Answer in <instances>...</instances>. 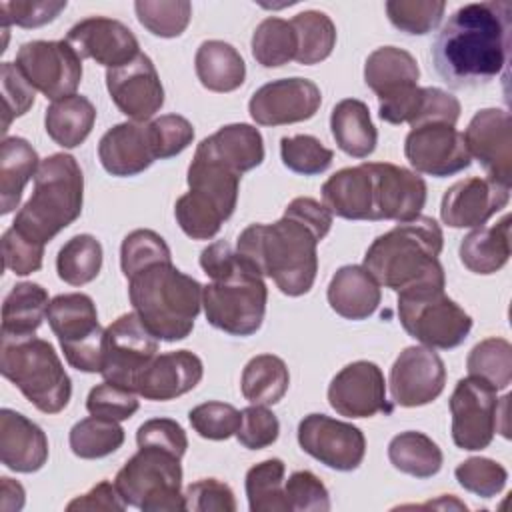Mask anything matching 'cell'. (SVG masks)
Listing matches in <instances>:
<instances>
[{"instance_id":"11","label":"cell","mask_w":512,"mask_h":512,"mask_svg":"<svg viewBox=\"0 0 512 512\" xmlns=\"http://www.w3.org/2000/svg\"><path fill=\"white\" fill-rule=\"evenodd\" d=\"M486 380L468 376L458 380L450 396L452 414V440L458 448L474 452L484 450L498 432L500 398Z\"/></svg>"},{"instance_id":"48","label":"cell","mask_w":512,"mask_h":512,"mask_svg":"<svg viewBox=\"0 0 512 512\" xmlns=\"http://www.w3.org/2000/svg\"><path fill=\"white\" fill-rule=\"evenodd\" d=\"M282 164L302 176H316L330 168L334 152L310 134L284 136L280 140Z\"/></svg>"},{"instance_id":"2","label":"cell","mask_w":512,"mask_h":512,"mask_svg":"<svg viewBox=\"0 0 512 512\" xmlns=\"http://www.w3.org/2000/svg\"><path fill=\"white\" fill-rule=\"evenodd\" d=\"M318 242L314 230L282 214L274 224H250L238 236V256L260 276L274 280L286 296L310 292L318 272Z\"/></svg>"},{"instance_id":"21","label":"cell","mask_w":512,"mask_h":512,"mask_svg":"<svg viewBox=\"0 0 512 512\" xmlns=\"http://www.w3.org/2000/svg\"><path fill=\"white\" fill-rule=\"evenodd\" d=\"M66 42L80 58H90L108 70L124 66L140 54L134 32L108 16H90L76 22L68 30Z\"/></svg>"},{"instance_id":"50","label":"cell","mask_w":512,"mask_h":512,"mask_svg":"<svg viewBox=\"0 0 512 512\" xmlns=\"http://www.w3.org/2000/svg\"><path fill=\"white\" fill-rule=\"evenodd\" d=\"M156 262H172V254L164 238L154 230L138 228L122 240L120 268L126 278H132L136 272Z\"/></svg>"},{"instance_id":"18","label":"cell","mask_w":512,"mask_h":512,"mask_svg":"<svg viewBox=\"0 0 512 512\" xmlns=\"http://www.w3.org/2000/svg\"><path fill=\"white\" fill-rule=\"evenodd\" d=\"M106 88L118 110L132 122H148L164 106L158 70L142 52L128 64L106 70Z\"/></svg>"},{"instance_id":"36","label":"cell","mask_w":512,"mask_h":512,"mask_svg":"<svg viewBox=\"0 0 512 512\" xmlns=\"http://www.w3.org/2000/svg\"><path fill=\"white\" fill-rule=\"evenodd\" d=\"M96 122L94 104L82 96L72 94L52 102L44 114L46 134L62 148L80 146Z\"/></svg>"},{"instance_id":"35","label":"cell","mask_w":512,"mask_h":512,"mask_svg":"<svg viewBox=\"0 0 512 512\" xmlns=\"http://www.w3.org/2000/svg\"><path fill=\"white\" fill-rule=\"evenodd\" d=\"M40 158L32 144L20 136L2 140L0 148V212L10 214L18 208L22 190L36 176Z\"/></svg>"},{"instance_id":"25","label":"cell","mask_w":512,"mask_h":512,"mask_svg":"<svg viewBox=\"0 0 512 512\" xmlns=\"http://www.w3.org/2000/svg\"><path fill=\"white\" fill-rule=\"evenodd\" d=\"M102 168L118 178L144 172L154 160V146L148 122H120L104 132L98 142Z\"/></svg>"},{"instance_id":"17","label":"cell","mask_w":512,"mask_h":512,"mask_svg":"<svg viewBox=\"0 0 512 512\" xmlns=\"http://www.w3.org/2000/svg\"><path fill=\"white\" fill-rule=\"evenodd\" d=\"M388 384L394 404L404 408L424 406L442 394L446 368L432 348L408 346L394 360Z\"/></svg>"},{"instance_id":"61","label":"cell","mask_w":512,"mask_h":512,"mask_svg":"<svg viewBox=\"0 0 512 512\" xmlns=\"http://www.w3.org/2000/svg\"><path fill=\"white\" fill-rule=\"evenodd\" d=\"M138 446H154L168 450L176 456H184L188 448V438L184 428L172 418H150L136 430Z\"/></svg>"},{"instance_id":"60","label":"cell","mask_w":512,"mask_h":512,"mask_svg":"<svg viewBox=\"0 0 512 512\" xmlns=\"http://www.w3.org/2000/svg\"><path fill=\"white\" fill-rule=\"evenodd\" d=\"M66 8V0H26V2H2V24H16L20 28H38L44 26Z\"/></svg>"},{"instance_id":"37","label":"cell","mask_w":512,"mask_h":512,"mask_svg":"<svg viewBox=\"0 0 512 512\" xmlns=\"http://www.w3.org/2000/svg\"><path fill=\"white\" fill-rule=\"evenodd\" d=\"M48 292L36 282L16 284L2 304V336H30L34 334L46 312Z\"/></svg>"},{"instance_id":"38","label":"cell","mask_w":512,"mask_h":512,"mask_svg":"<svg viewBox=\"0 0 512 512\" xmlns=\"http://www.w3.org/2000/svg\"><path fill=\"white\" fill-rule=\"evenodd\" d=\"M290 374L282 358L274 354H258L248 360L242 370L240 390L250 404L272 406L288 392Z\"/></svg>"},{"instance_id":"28","label":"cell","mask_w":512,"mask_h":512,"mask_svg":"<svg viewBox=\"0 0 512 512\" xmlns=\"http://www.w3.org/2000/svg\"><path fill=\"white\" fill-rule=\"evenodd\" d=\"M418 78V62L404 48L380 46L368 54L364 64V82L380 102L396 98L418 86Z\"/></svg>"},{"instance_id":"8","label":"cell","mask_w":512,"mask_h":512,"mask_svg":"<svg viewBox=\"0 0 512 512\" xmlns=\"http://www.w3.org/2000/svg\"><path fill=\"white\" fill-rule=\"evenodd\" d=\"M446 284H418L398 292V320L420 344L432 350L460 346L470 330L472 318L444 292Z\"/></svg>"},{"instance_id":"64","label":"cell","mask_w":512,"mask_h":512,"mask_svg":"<svg viewBox=\"0 0 512 512\" xmlns=\"http://www.w3.org/2000/svg\"><path fill=\"white\" fill-rule=\"evenodd\" d=\"M24 488L20 482L4 476L2 478V498H0V508L6 512L20 510L24 506Z\"/></svg>"},{"instance_id":"34","label":"cell","mask_w":512,"mask_h":512,"mask_svg":"<svg viewBox=\"0 0 512 512\" xmlns=\"http://www.w3.org/2000/svg\"><path fill=\"white\" fill-rule=\"evenodd\" d=\"M460 262L474 274H494L510 258V216L498 224L480 226L466 234L458 248Z\"/></svg>"},{"instance_id":"43","label":"cell","mask_w":512,"mask_h":512,"mask_svg":"<svg viewBox=\"0 0 512 512\" xmlns=\"http://www.w3.org/2000/svg\"><path fill=\"white\" fill-rule=\"evenodd\" d=\"M70 450L82 460L110 456L124 444V430L118 420L88 416L76 422L70 430Z\"/></svg>"},{"instance_id":"29","label":"cell","mask_w":512,"mask_h":512,"mask_svg":"<svg viewBox=\"0 0 512 512\" xmlns=\"http://www.w3.org/2000/svg\"><path fill=\"white\" fill-rule=\"evenodd\" d=\"M322 200L332 216L372 220V172L368 162L332 174L322 184Z\"/></svg>"},{"instance_id":"5","label":"cell","mask_w":512,"mask_h":512,"mask_svg":"<svg viewBox=\"0 0 512 512\" xmlns=\"http://www.w3.org/2000/svg\"><path fill=\"white\" fill-rule=\"evenodd\" d=\"M82 202L84 176L80 164L70 154H52L40 162L34 176V192L16 212L12 228L46 246L80 216Z\"/></svg>"},{"instance_id":"31","label":"cell","mask_w":512,"mask_h":512,"mask_svg":"<svg viewBox=\"0 0 512 512\" xmlns=\"http://www.w3.org/2000/svg\"><path fill=\"white\" fill-rule=\"evenodd\" d=\"M330 130L336 146L352 158H366L376 150V126L368 104L358 98H344L332 108Z\"/></svg>"},{"instance_id":"62","label":"cell","mask_w":512,"mask_h":512,"mask_svg":"<svg viewBox=\"0 0 512 512\" xmlns=\"http://www.w3.org/2000/svg\"><path fill=\"white\" fill-rule=\"evenodd\" d=\"M284 214H288V216L300 220L302 224H306L310 230L316 232V236H318L320 240L326 238V234H328L330 228H332V212H330L324 204H320L318 200L308 198V196H298V198H294V200L286 206Z\"/></svg>"},{"instance_id":"12","label":"cell","mask_w":512,"mask_h":512,"mask_svg":"<svg viewBox=\"0 0 512 512\" xmlns=\"http://www.w3.org/2000/svg\"><path fill=\"white\" fill-rule=\"evenodd\" d=\"M14 64L52 102L72 96L82 80V58L66 40L24 42Z\"/></svg>"},{"instance_id":"45","label":"cell","mask_w":512,"mask_h":512,"mask_svg":"<svg viewBox=\"0 0 512 512\" xmlns=\"http://www.w3.org/2000/svg\"><path fill=\"white\" fill-rule=\"evenodd\" d=\"M466 368L470 376L486 380L496 390H506L512 382L510 342L496 336L478 342L466 358Z\"/></svg>"},{"instance_id":"40","label":"cell","mask_w":512,"mask_h":512,"mask_svg":"<svg viewBox=\"0 0 512 512\" xmlns=\"http://www.w3.org/2000/svg\"><path fill=\"white\" fill-rule=\"evenodd\" d=\"M296 34L294 60L304 66L326 60L336 46V26L324 12L304 10L290 20Z\"/></svg>"},{"instance_id":"20","label":"cell","mask_w":512,"mask_h":512,"mask_svg":"<svg viewBox=\"0 0 512 512\" xmlns=\"http://www.w3.org/2000/svg\"><path fill=\"white\" fill-rule=\"evenodd\" d=\"M470 158L474 156L488 178L510 186L512 180V124L510 114L500 108H482L462 134Z\"/></svg>"},{"instance_id":"39","label":"cell","mask_w":512,"mask_h":512,"mask_svg":"<svg viewBox=\"0 0 512 512\" xmlns=\"http://www.w3.org/2000/svg\"><path fill=\"white\" fill-rule=\"evenodd\" d=\"M390 464L414 478H432L440 472L444 456L438 444L424 432L406 430L396 434L388 444Z\"/></svg>"},{"instance_id":"55","label":"cell","mask_w":512,"mask_h":512,"mask_svg":"<svg viewBox=\"0 0 512 512\" xmlns=\"http://www.w3.org/2000/svg\"><path fill=\"white\" fill-rule=\"evenodd\" d=\"M288 510L294 512H328L330 494L322 480L310 470H296L284 482Z\"/></svg>"},{"instance_id":"58","label":"cell","mask_w":512,"mask_h":512,"mask_svg":"<svg viewBox=\"0 0 512 512\" xmlns=\"http://www.w3.org/2000/svg\"><path fill=\"white\" fill-rule=\"evenodd\" d=\"M2 256L8 270H12L16 276H28L42 268L44 244L22 236L16 228L10 226L2 234Z\"/></svg>"},{"instance_id":"4","label":"cell","mask_w":512,"mask_h":512,"mask_svg":"<svg viewBox=\"0 0 512 512\" xmlns=\"http://www.w3.org/2000/svg\"><path fill=\"white\" fill-rule=\"evenodd\" d=\"M202 284L172 262H156L128 278L134 312L152 336L164 342L184 340L202 308Z\"/></svg>"},{"instance_id":"33","label":"cell","mask_w":512,"mask_h":512,"mask_svg":"<svg viewBox=\"0 0 512 512\" xmlns=\"http://www.w3.org/2000/svg\"><path fill=\"white\" fill-rule=\"evenodd\" d=\"M194 68L200 84L212 92H234L246 78L240 52L224 40L202 42L194 56Z\"/></svg>"},{"instance_id":"51","label":"cell","mask_w":512,"mask_h":512,"mask_svg":"<svg viewBox=\"0 0 512 512\" xmlns=\"http://www.w3.org/2000/svg\"><path fill=\"white\" fill-rule=\"evenodd\" d=\"M454 476L464 490L480 498H492L500 494L508 482L506 468L500 462L482 456H472L460 462L454 470Z\"/></svg>"},{"instance_id":"6","label":"cell","mask_w":512,"mask_h":512,"mask_svg":"<svg viewBox=\"0 0 512 512\" xmlns=\"http://www.w3.org/2000/svg\"><path fill=\"white\" fill-rule=\"evenodd\" d=\"M0 372L44 414H58L70 402V376L54 346L34 334L2 336Z\"/></svg>"},{"instance_id":"14","label":"cell","mask_w":512,"mask_h":512,"mask_svg":"<svg viewBox=\"0 0 512 512\" xmlns=\"http://www.w3.org/2000/svg\"><path fill=\"white\" fill-rule=\"evenodd\" d=\"M298 444L320 464L338 470H356L366 454L362 430L326 414H308L298 424Z\"/></svg>"},{"instance_id":"56","label":"cell","mask_w":512,"mask_h":512,"mask_svg":"<svg viewBox=\"0 0 512 512\" xmlns=\"http://www.w3.org/2000/svg\"><path fill=\"white\" fill-rule=\"evenodd\" d=\"M2 100H4V120H2V134L8 132L12 120L24 116L36 98V90L24 78L14 62H2Z\"/></svg>"},{"instance_id":"30","label":"cell","mask_w":512,"mask_h":512,"mask_svg":"<svg viewBox=\"0 0 512 512\" xmlns=\"http://www.w3.org/2000/svg\"><path fill=\"white\" fill-rule=\"evenodd\" d=\"M196 150L216 158L238 174H244L264 160V140L250 124H228L204 138Z\"/></svg>"},{"instance_id":"7","label":"cell","mask_w":512,"mask_h":512,"mask_svg":"<svg viewBox=\"0 0 512 512\" xmlns=\"http://www.w3.org/2000/svg\"><path fill=\"white\" fill-rule=\"evenodd\" d=\"M268 288L240 256L236 264L202 288V308L208 324L230 334L250 336L264 320Z\"/></svg>"},{"instance_id":"41","label":"cell","mask_w":512,"mask_h":512,"mask_svg":"<svg viewBox=\"0 0 512 512\" xmlns=\"http://www.w3.org/2000/svg\"><path fill=\"white\" fill-rule=\"evenodd\" d=\"M102 268V244L92 234L72 236L56 256L58 278L70 286L92 282Z\"/></svg>"},{"instance_id":"49","label":"cell","mask_w":512,"mask_h":512,"mask_svg":"<svg viewBox=\"0 0 512 512\" xmlns=\"http://www.w3.org/2000/svg\"><path fill=\"white\" fill-rule=\"evenodd\" d=\"M446 10L442 0H388L386 14L394 28L410 36L432 32Z\"/></svg>"},{"instance_id":"10","label":"cell","mask_w":512,"mask_h":512,"mask_svg":"<svg viewBox=\"0 0 512 512\" xmlns=\"http://www.w3.org/2000/svg\"><path fill=\"white\" fill-rule=\"evenodd\" d=\"M46 320L72 368L88 374L102 372L104 330L88 294H58L48 304Z\"/></svg>"},{"instance_id":"9","label":"cell","mask_w":512,"mask_h":512,"mask_svg":"<svg viewBox=\"0 0 512 512\" xmlns=\"http://www.w3.org/2000/svg\"><path fill=\"white\" fill-rule=\"evenodd\" d=\"M114 484L126 506L144 512H174L184 508L180 456L154 448L138 446V452L118 470Z\"/></svg>"},{"instance_id":"57","label":"cell","mask_w":512,"mask_h":512,"mask_svg":"<svg viewBox=\"0 0 512 512\" xmlns=\"http://www.w3.org/2000/svg\"><path fill=\"white\" fill-rule=\"evenodd\" d=\"M240 414H242L240 426L234 436L238 438V442L244 448L260 450V448H266L276 442V438L280 434V422H278L276 414L272 410H268V406L252 404V406L244 408Z\"/></svg>"},{"instance_id":"3","label":"cell","mask_w":512,"mask_h":512,"mask_svg":"<svg viewBox=\"0 0 512 512\" xmlns=\"http://www.w3.org/2000/svg\"><path fill=\"white\" fill-rule=\"evenodd\" d=\"M442 246L444 234L438 222L420 214L380 234L368 246L362 266L380 286L396 292L418 284H446L438 260Z\"/></svg>"},{"instance_id":"42","label":"cell","mask_w":512,"mask_h":512,"mask_svg":"<svg viewBox=\"0 0 512 512\" xmlns=\"http://www.w3.org/2000/svg\"><path fill=\"white\" fill-rule=\"evenodd\" d=\"M286 466L280 458H268L246 472V496L252 512H286Z\"/></svg>"},{"instance_id":"47","label":"cell","mask_w":512,"mask_h":512,"mask_svg":"<svg viewBox=\"0 0 512 512\" xmlns=\"http://www.w3.org/2000/svg\"><path fill=\"white\" fill-rule=\"evenodd\" d=\"M174 216L182 232L192 240L214 238L226 220L224 214L216 208V204H212L208 198L192 190H188L176 200Z\"/></svg>"},{"instance_id":"22","label":"cell","mask_w":512,"mask_h":512,"mask_svg":"<svg viewBox=\"0 0 512 512\" xmlns=\"http://www.w3.org/2000/svg\"><path fill=\"white\" fill-rule=\"evenodd\" d=\"M510 200V186L490 178H464L452 184L440 204V218L450 228H480Z\"/></svg>"},{"instance_id":"19","label":"cell","mask_w":512,"mask_h":512,"mask_svg":"<svg viewBox=\"0 0 512 512\" xmlns=\"http://www.w3.org/2000/svg\"><path fill=\"white\" fill-rule=\"evenodd\" d=\"M372 172V220L408 222L426 204V182L420 174L390 164L368 162Z\"/></svg>"},{"instance_id":"15","label":"cell","mask_w":512,"mask_h":512,"mask_svg":"<svg viewBox=\"0 0 512 512\" xmlns=\"http://www.w3.org/2000/svg\"><path fill=\"white\" fill-rule=\"evenodd\" d=\"M404 154L416 174L434 178L454 176L470 166V154L464 136L450 124L428 122L408 132Z\"/></svg>"},{"instance_id":"27","label":"cell","mask_w":512,"mask_h":512,"mask_svg":"<svg viewBox=\"0 0 512 512\" xmlns=\"http://www.w3.org/2000/svg\"><path fill=\"white\" fill-rule=\"evenodd\" d=\"M326 296L330 308L346 320H366L382 300L380 284L364 266L356 264L342 266L334 272Z\"/></svg>"},{"instance_id":"23","label":"cell","mask_w":512,"mask_h":512,"mask_svg":"<svg viewBox=\"0 0 512 512\" xmlns=\"http://www.w3.org/2000/svg\"><path fill=\"white\" fill-rule=\"evenodd\" d=\"M330 406L346 418H370L386 408V382L378 364L356 360L346 364L328 386Z\"/></svg>"},{"instance_id":"26","label":"cell","mask_w":512,"mask_h":512,"mask_svg":"<svg viewBox=\"0 0 512 512\" xmlns=\"http://www.w3.org/2000/svg\"><path fill=\"white\" fill-rule=\"evenodd\" d=\"M0 460L6 468L22 474L40 470L48 460V438L44 430L24 414L0 410Z\"/></svg>"},{"instance_id":"16","label":"cell","mask_w":512,"mask_h":512,"mask_svg":"<svg viewBox=\"0 0 512 512\" xmlns=\"http://www.w3.org/2000/svg\"><path fill=\"white\" fill-rule=\"evenodd\" d=\"M320 104V88L308 78L294 76L260 86L248 102V112L260 126H282L310 120Z\"/></svg>"},{"instance_id":"13","label":"cell","mask_w":512,"mask_h":512,"mask_svg":"<svg viewBox=\"0 0 512 512\" xmlns=\"http://www.w3.org/2000/svg\"><path fill=\"white\" fill-rule=\"evenodd\" d=\"M158 354V338L148 332L136 312L122 314L104 330L102 376L132 390L136 376Z\"/></svg>"},{"instance_id":"44","label":"cell","mask_w":512,"mask_h":512,"mask_svg":"<svg viewBox=\"0 0 512 512\" xmlns=\"http://www.w3.org/2000/svg\"><path fill=\"white\" fill-rule=\"evenodd\" d=\"M252 56L264 68H278L294 60L296 34L288 20L270 16L264 18L252 34Z\"/></svg>"},{"instance_id":"24","label":"cell","mask_w":512,"mask_h":512,"mask_svg":"<svg viewBox=\"0 0 512 512\" xmlns=\"http://www.w3.org/2000/svg\"><path fill=\"white\" fill-rule=\"evenodd\" d=\"M202 360L190 350L156 354L150 364L136 376L132 390L144 400L166 402L174 400L202 380Z\"/></svg>"},{"instance_id":"53","label":"cell","mask_w":512,"mask_h":512,"mask_svg":"<svg viewBox=\"0 0 512 512\" xmlns=\"http://www.w3.org/2000/svg\"><path fill=\"white\" fill-rule=\"evenodd\" d=\"M242 414L226 402H204L188 412L194 432L206 440H226L236 434Z\"/></svg>"},{"instance_id":"32","label":"cell","mask_w":512,"mask_h":512,"mask_svg":"<svg viewBox=\"0 0 512 512\" xmlns=\"http://www.w3.org/2000/svg\"><path fill=\"white\" fill-rule=\"evenodd\" d=\"M240 176L242 174L234 172L232 168L218 162L216 158L196 150L194 158L188 166L186 180H188V186L192 192L202 194L212 204H216V208L228 220L236 208Z\"/></svg>"},{"instance_id":"1","label":"cell","mask_w":512,"mask_h":512,"mask_svg":"<svg viewBox=\"0 0 512 512\" xmlns=\"http://www.w3.org/2000/svg\"><path fill=\"white\" fill-rule=\"evenodd\" d=\"M512 4L506 0L460 6L432 44V62L452 88H476L498 78L510 60Z\"/></svg>"},{"instance_id":"59","label":"cell","mask_w":512,"mask_h":512,"mask_svg":"<svg viewBox=\"0 0 512 512\" xmlns=\"http://www.w3.org/2000/svg\"><path fill=\"white\" fill-rule=\"evenodd\" d=\"M184 508L192 512H234L236 498L228 484L216 478H202L186 488Z\"/></svg>"},{"instance_id":"52","label":"cell","mask_w":512,"mask_h":512,"mask_svg":"<svg viewBox=\"0 0 512 512\" xmlns=\"http://www.w3.org/2000/svg\"><path fill=\"white\" fill-rule=\"evenodd\" d=\"M140 402L138 394L122 384L104 380L94 386L86 398V410L94 416L110 418V420H128L136 414Z\"/></svg>"},{"instance_id":"54","label":"cell","mask_w":512,"mask_h":512,"mask_svg":"<svg viewBox=\"0 0 512 512\" xmlns=\"http://www.w3.org/2000/svg\"><path fill=\"white\" fill-rule=\"evenodd\" d=\"M156 160H166L186 150L194 140V126L180 114H164L148 122Z\"/></svg>"},{"instance_id":"46","label":"cell","mask_w":512,"mask_h":512,"mask_svg":"<svg viewBox=\"0 0 512 512\" xmlns=\"http://www.w3.org/2000/svg\"><path fill=\"white\" fill-rule=\"evenodd\" d=\"M134 10L138 22L160 38L180 36L192 18V4L186 0H138Z\"/></svg>"},{"instance_id":"63","label":"cell","mask_w":512,"mask_h":512,"mask_svg":"<svg viewBox=\"0 0 512 512\" xmlns=\"http://www.w3.org/2000/svg\"><path fill=\"white\" fill-rule=\"evenodd\" d=\"M126 502L122 500L116 484L102 480L92 486L86 494L76 496L66 504V510H124Z\"/></svg>"}]
</instances>
